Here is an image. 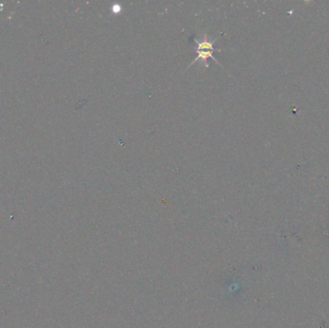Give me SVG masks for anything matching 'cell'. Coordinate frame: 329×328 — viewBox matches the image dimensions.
<instances>
[{"instance_id": "cell-1", "label": "cell", "mask_w": 329, "mask_h": 328, "mask_svg": "<svg viewBox=\"0 0 329 328\" xmlns=\"http://www.w3.org/2000/svg\"><path fill=\"white\" fill-rule=\"evenodd\" d=\"M217 39H211L207 37V35H204V37L202 38L201 40H198V39H194V41L196 43V47H195V51L197 53V57L193 60V62L188 66L187 68H189L192 65H194L195 63H197L198 60H201L202 63H204V65L206 67H208L209 65L207 63V60L211 58L215 61V63L219 66H222L218 60L214 57V52L215 51H221V49H217L215 48V42Z\"/></svg>"}, {"instance_id": "cell-2", "label": "cell", "mask_w": 329, "mask_h": 328, "mask_svg": "<svg viewBox=\"0 0 329 328\" xmlns=\"http://www.w3.org/2000/svg\"><path fill=\"white\" fill-rule=\"evenodd\" d=\"M112 11H114V12L118 13V12L120 11V6H119V5H116V6H114V7L112 8Z\"/></svg>"}]
</instances>
